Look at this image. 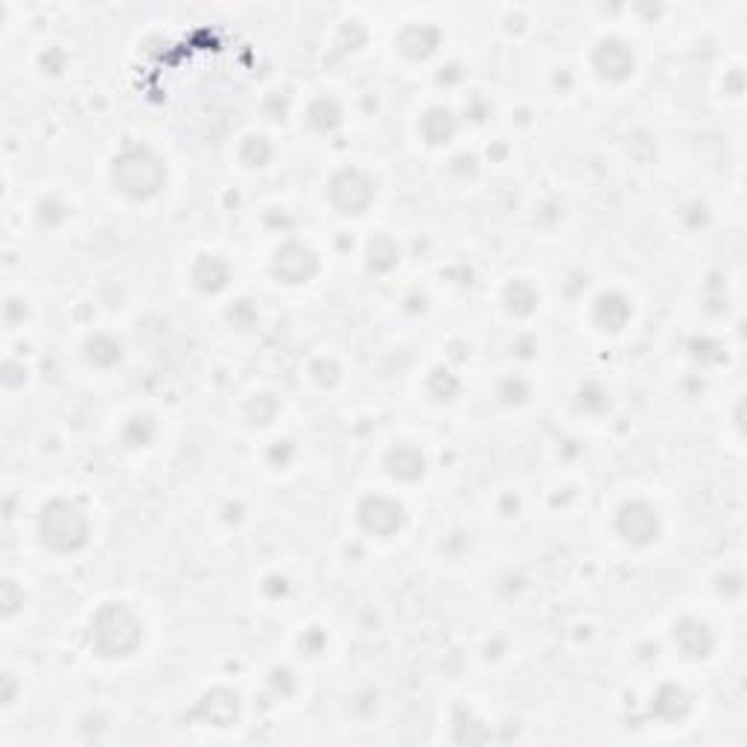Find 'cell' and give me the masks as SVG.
I'll list each match as a JSON object with an SVG mask.
<instances>
[{
	"label": "cell",
	"mask_w": 747,
	"mask_h": 747,
	"mask_svg": "<svg viewBox=\"0 0 747 747\" xmlns=\"http://www.w3.org/2000/svg\"><path fill=\"white\" fill-rule=\"evenodd\" d=\"M85 537V520L73 506H54L45 517V541L56 549H73Z\"/></svg>",
	"instance_id": "obj_1"
}]
</instances>
